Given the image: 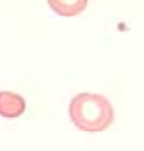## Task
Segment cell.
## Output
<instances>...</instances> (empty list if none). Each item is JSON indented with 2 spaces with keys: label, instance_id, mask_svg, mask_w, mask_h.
Listing matches in <instances>:
<instances>
[{
  "label": "cell",
  "instance_id": "6da1fadb",
  "mask_svg": "<svg viewBox=\"0 0 144 151\" xmlns=\"http://www.w3.org/2000/svg\"><path fill=\"white\" fill-rule=\"evenodd\" d=\"M69 119L78 130L96 133L107 130L114 123V109L110 101L96 93H80L69 101Z\"/></svg>",
  "mask_w": 144,
  "mask_h": 151
},
{
  "label": "cell",
  "instance_id": "7a4b0ae2",
  "mask_svg": "<svg viewBox=\"0 0 144 151\" xmlns=\"http://www.w3.org/2000/svg\"><path fill=\"white\" fill-rule=\"evenodd\" d=\"M27 109V103L23 100V96L11 93V91H0V116L13 119V117H20Z\"/></svg>",
  "mask_w": 144,
  "mask_h": 151
},
{
  "label": "cell",
  "instance_id": "3957f363",
  "mask_svg": "<svg viewBox=\"0 0 144 151\" xmlns=\"http://www.w3.org/2000/svg\"><path fill=\"white\" fill-rule=\"evenodd\" d=\"M89 0H48V6L60 16H77L87 7Z\"/></svg>",
  "mask_w": 144,
  "mask_h": 151
}]
</instances>
